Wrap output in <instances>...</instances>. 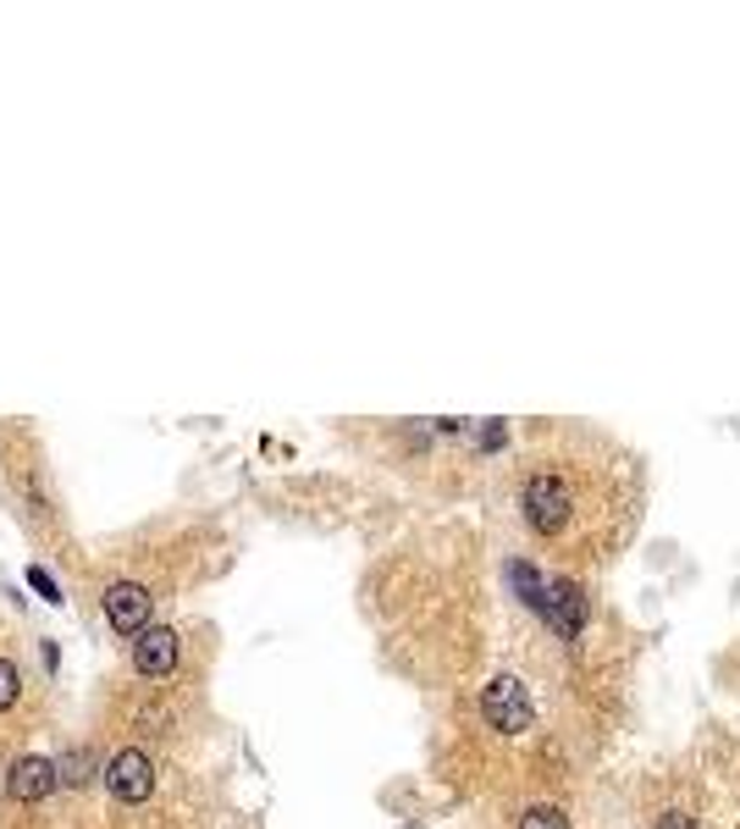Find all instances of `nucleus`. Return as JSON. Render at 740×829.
I'll list each match as a JSON object with an SVG mask.
<instances>
[{
  "label": "nucleus",
  "mask_w": 740,
  "mask_h": 829,
  "mask_svg": "<svg viewBox=\"0 0 740 829\" xmlns=\"http://www.w3.org/2000/svg\"><path fill=\"white\" fill-rule=\"evenodd\" d=\"M525 525L575 564L624 547L641 520V465L596 437H559L525 460Z\"/></svg>",
  "instance_id": "nucleus-1"
},
{
  "label": "nucleus",
  "mask_w": 740,
  "mask_h": 829,
  "mask_svg": "<svg viewBox=\"0 0 740 829\" xmlns=\"http://www.w3.org/2000/svg\"><path fill=\"white\" fill-rule=\"evenodd\" d=\"M481 713H486V724L492 730H503V736H520V730H531V697H525V685L514 680V674H497V680H486V691H481Z\"/></svg>",
  "instance_id": "nucleus-2"
},
{
  "label": "nucleus",
  "mask_w": 740,
  "mask_h": 829,
  "mask_svg": "<svg viewBox=\"0 0 740 829\" xmlns=\"http://www.w3.org/2000/svg\"><path fill=\"white\" fill-rule=\"evenodd\" d=\"M100 603H106V620H111L117 636H139V631L149 625V609H155V598H149L145 581H111Z\"/></svg>",
  "instance_id": "nucleus-3"
},
{
  "label": "nucleus",
  "mask_w": 740,
  "mask_h": 829,
  "mask_svg": "<svg viewBox=\"0 0 740 829\" xmlns=\"http://www.w3.org/2000/svg\"><path fill=\"white\" fill-rule=\"evenodd\" d=\"M106 786H111V797L117 802H145L149 791H155V763H149V752H139V747H122L111 763H106Z\"/></svg>",
  "instance_id": "nucleus-4"
},
{
  "label": "nucleus",
  "mask_w": 740,
  "mask_h": 829,
  "mask_svg": "<svg viewBox=\"0 0 740 829\" xmlns=\"http://www.w3.org/2000/svg\"><path fill=\"white\" fill-rule=\"evenodd\" d=\"M536 614L559 631V636H581V625H586V592L575 586V581H547L542 586V603H536Z\"/></svg>",
  "instance_id": "nucleus-5"
},
{
  "label": "nucleus",
  "mask_w": 740,
  "mask_h": 829,
  "mask_svg": "<svg viewBox=\"0 0 740 829\" xmlns=\"http://www.w3.org/2000/svg\"><path fill=\"white\" fill-rule=\"evenodd\" d=\"M56 786H61V780H56V758H39V752L17 758L11 774H6V797H11V802H45Z\"/></svg>",
  "instance_id": "nucleus-6"
},
{
  "label": "nucleus",
  "mask_w": 740,
  "mask_h": 829,
  "mask_svg": "<svg viewBox=\"0 0 740 829\" xmlns=\"http://www.w3.org/2000/svg\"><path fill=\"white\" fill-rule=\"evenodd\" d=\"M177 653H182V642H177L171 625H145V631L134 636V663H139V674H149V680L171 674V669H177Z\"/></svg>",
  "instance_id": "nucleus-7"
},
{
  "label": "nucleus",
  "mask_w": 740,
  "mask_h": 829,
  "mask_svg": "<svg viewBox=\"0 0 740 829\" xmlns=\"http://www.w3.org/2000/svg\"><path fill=\"white\" fill-rule=\"evenodd\" d=\"M56 780H67V786H83V780H95V752H67V758L56 763Z\"/></svg>",
  "instance_id": "nucleus-8"
},
{
  "label": "nucleus",
  "mask_w": 740,
  "mask_h": 829,
  "mask_svg": "<svg viewBox=\"0 0 740 829\" xmlns=\"http://www.w3.org/2000/svg\"><path fill=\"white\" fill-rule=\"evenodd\" d=\"M22 702V669L11 659H0V713H11Z\"/></svg>",
  "instance_id": "nucleus-9"
},
{
  "label": "nucleus",
  "mask_w": 740,
  "mask_h": 829,
  "mask_svg": "<svg viewBox=\"0 0 740 829\" xmlns=\"http://www.w3.org/2000/svg\"><path fill=\"white\" fill-rule=\"evenodd\" d=\"M520 829H570V819H564L559 808H531V813L520 819Z\"/></svg>",
  "instance_id": "nucleus-10"
},
{
  "label": "nucleus",
  "mask_w": 740,
  "mask_h": 829,
  "mask_svg": "<svg viewBox=\"0 0 740 829\" xmlns=\"http://www.w3.org/2000/svg\"><path fill=\"white\" fill-rule=\"evenodd\" d=\"M652 829H697V819H691V813H680V808H663Z\"/></svg>",
  "instance_id": "nucleus-11"
},
{
  "label": "nucleus",
  "mask_w": 740,
  "mask_h": 829,
  "mask_svg": "<svg viewBox=\"0 0 740 829\" xmlns=\"http://www.w3.org/2000/svg\"><path fill=\"white\" fill-rule=\"evenodd\" d=\"M497 443H503V426L486 421V426H481V448H497Z\"/></svg>",
  "instance_id": "nucleus-12"
}]
</instances>
